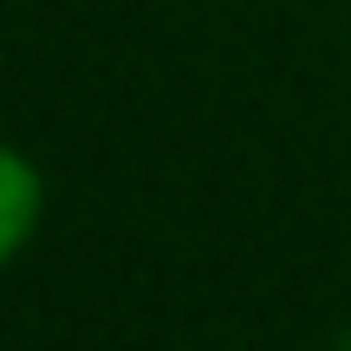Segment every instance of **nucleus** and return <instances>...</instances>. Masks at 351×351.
Instances as JSON below:
<instances>
[{
	"mask_svg": "<svg viewBox=\"0 0 351 351\" xmlns=\"http://www.w3.org/2000/svg\"><path fill=\"white\" fill-rule=\"evenodd\" d=\"M39 202H46V189H39V169L26 163L13 143H0V267L13 261V254L33 241L39 228Z\"/></svg>",
	"mask_w": 351,
	"mask_h": 351,
	"instance_id": "f257e3e1",
	"label": "nucleus"
},
{
	"mask_svg": "<svg viewBox=\"0 0 351 351\" xmlns=\"http://www.w3.org/2000/svg\"><path fill=\"white\" fill-rule=\"evenodd\" d=\"M339 351H351V332H345V345H339Z\"/></svg>",
	"mask_w": 351,
	"mask_h": 351,
	"instance_id": "f03ea898",
	"label": "nucleus"
}]
</instances>
